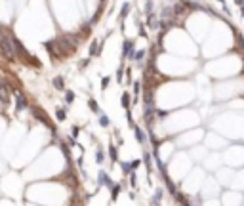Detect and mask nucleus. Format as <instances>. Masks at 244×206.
<instances>
[{
    "label": "nucleus",
    "instance_id": "nucleus-23",
    "mask_svg": "<svg viewBox=\"0 0 244 206\" xmlns=\"http://www.w3.org/2000/svg\"><path fill=\"white\" fill-rule=\"evenodd\" d=\"M103 160H105V153L101 151V149H97V151H95V162L97 164H103Z\"/></svg>",
    "mask_w": 244,
    "mask_h": 206
},
{
    "label": "nucleus",
    "instance_id": "nucleus-30",
    "mask_svg": "<svg viewBox=\"0 0 244 206\" xmlns=\"http://www.w3.org/2000/svg\"><path fill=\"white\" fill-rule=\"evenodd\" d=\"M160 199H162V191H160V189H158V191L154 193V197H153V200H151V202H158V200H160Z\"/></svg>",
    "mask_w": 244,
    "mask_h": 206
},
{
    "label": "nucleus",
    "instance_id": "nucleus-8",
    "mask_svg": "<svg viewBox=\"0 0 244 206\" xmlns=\"http://www.w3.org/2000/svg\"><path fill=\"white\" fill-rule=\"evenodd\" d=\"M101 48H103V42H97V40H93L92 46H90V57H97V55L101 54Z\"/></svg>",
    "mask_w": 244,
    "mask_h": 206
},
{
    "label": "nucleus",
    "instance_id": "nucleus-5",
    "mask_svg": "<svg viewBox=\"0 0 244 206\" xmlns=\"http://www.w3.org/2000/svg\"><path fill=\"white\" fill-rule=\"evenodd\" d=\"M15 113H21L27 107V95L23 92H15Z\"/></svg>",
    "mask_w": 244,
    "mask_h": 206
},
{
    "label": "nucleus",
    "instance_id": "nucleus-1",
    "mask_svg": "<svg viewBox=\"0 0 244 206\" xmlns=\"http://www.w3.org/2000/svg\"><path fill=\"white\" fill-rule=\"evenodd\" d=\"M10 36H11V44H14V50H15V55L19 57V61H23L25 65H31V67H36V69H40L42 67V63H40V59L38 57H34V55L31 54L29 50H27L25 46L21 44V40L17 38L15 34H11L10 33Z\"/></svg>",
    "mask_w": 244,
    "mask_h": 206
},
{
    "label": "nucleus",
    "instance_id": "nucleus-15",
    "mask_svg": "<svg viewBox=\"0 0 244 206\" xmlns=\"http://www.w3.org/2000/svg\"><path fill=\"white\" fill-rule=\"evenodd\" d=\"M162 177H164V183H166V187H168V191L170 193H174V191H176V185H174V181L172 179H170V176H168V172H166V174H162Z\"/></svg>",
    "mask_w": 244,
    "mask_h": 206
},
{
    "label": "nucleus",
    "instance_id": "nucleus-39",
    "mask_svg": "<svg viewBox=\"0 0 244 206\" xmlns=\"http://www.w3.org/2000/svg\"><path fill=\"white\" fill-rule=\"evenodd\" d=\"M240 15L244 17V6H240Z\"/></svg>",
    "mask_w": 244,
    "mask_h": 206
},
{
    "label": "nucleus",
    "instance_id": "nucleus-12",
    "mask_svg": "<svg viewBox=\"0 0 244 206\" xmlns=\"http://www.w3.org/2000/svg\"><path fill=\"white\" fill-rule=\"evenodd\" d=\"M59 147H61V151H63V155H65V159H67V162L71 164V149H69L67 143H65V141H61V139H59Z\"/></svg>",
    "mask_w": 244,
    "mask_h": 206
},
{
    "label": "nucleus",
    "instance_id": "nucleus-9",
    "mask_svg": "<svg viewBox=\"0 0 244 206\" xmlns=\"http://www.w3.org/2000/svg\"><path fill=\"white\" fill-rule=\"evenodd\" d=\"M52 84H54V90L65 92V78H63V76H55V78L52 80Z\"/></svg>",
    "mask_w": 244,
    "mask_h": 206
},
{
    "label": "nucleus",
    "instance_id": "nucleus-33",
    "mask_svg": "<svg viewBox=\"0 0 244 206\" xmlns=\"http://www.w3.org/2000/svg\"><path fill=\"white\" fill-rule=\"evenodd\" d=\"M139 160H132V162H130V168H132V170H137V168H139Z\"/></svg>",
    "mask_w": 244,
    "mask_h": 206
},
{
    "label": "nucleus",
    "instance_id": "nucleus-20",
    "mask_svg": "<svg viewBox=\"0 0 244 206\" xmlns=\"http://www.w3.org/2000/svg\"><path fill=\"white\" fill-rule=\"evenodd\" d=\"M88 107H90L92 109V111L93 113H95V115H99V113H101V109H99V105H97V101H95V99H88Z\"/></svg>",
    "mask_w": 244,
    "mask_h": 206
},
{
    "label": "nucleus",
    "instance_id": "nucleus-38",
    "mask_svg": "<svg viewBox=\"0 0 244 206\" xmlns=\"http://www.w3.org/2000/svg\"><path fill=\"white\" fill-rule=\"evenodd\" d=\"M235 4L237 6H244V0H235Z\"/></svg>",
    "mask_w": 244,
    "mask_h": 206
},
{
    "label": "nucleus",
    "instance_id": "nucleus-36",
    "mask_svg": "<svg viewBox=\"0 0 244 206\" xmlns=\"http://www.w3.org/2000/svg\"><path fill=\"white\" fill-rule=\"evenodd\" d=\"M78 132H80V128H78V126H72V137L78 136Z\"/></svg>",
    "mask_w": 244,
    "mask_h": 206
},
{
    "label": "nucleus",
    "instance_id": "nucleus-40",
    "mask_svg": "<svg viewBox=\"0 0 244 206\" xmlns=\"http://www.w3.org/2000/svg\"><path fill=\"white\" fill-rule=\"evenodd\" d=\"M217 2H219V4H225V0H217Z\"/></svg>",
    "mask_w": 244,
    "mask_h": 206
},
{
    "label": "nucleus",
    "instance_id": "nucleus-11",
    "mask_svg": "<svg viewBox=\"0 0 244 206\" xmlns=\"http://www.w3.org/2000/svg\"><path fill=\"white\" fill-rule=\"evenodd\" d=\"M172 197H174V200H176L177 204H187V202H189V199H187V197L183 195L181 191H177V189H176V191L172 193Z\"/></svg>",
    "mask_w": 244,
    "mask_h": 206
},
{
    "label": "nucleus",
    "instance_id": "nucleus-28",
    "mask_svg": "<svg viewBox=\"0 0 244 206\" xmlns=\"http://www.w3.org/2000/svg\"><path fill=\"white\" fill-rule=\"evenodd\" d=\"M130 183H132V187H136V185H137V177H136V172H130Z\"/></svg>",
    "mask_w": 244,
    "mask_h": 206
},
{
    "label": "nucleus",
    "instance_id": "nucleus-25",
    "mask_svg": "<svg viewBox=\"0 0 244 206\" xmlns=\"http://www.w3.org/2000/svg\"><path fill=\"white\" fill-rule=\"evenodd\" d=\"M92 63V57H86V59H82V61L78 63V69L80 71H84V69H88V65Z\"/></svg>",
    "mask_w": 244,
    "mask_h": 206
},
{
    "label": "nucleus",
    "instance_id": "nucleus-13",
    "mask_svg": "<svg viewBox=\"0 0 244 206\" xmlns=\"http://www.w3.org/2000/svg\"><path fill=\"white\" fill-rule=\"evenodd\" d=\"M109 189H111V200H116V197H118L120 195V185L118 183H111V187H109Z\"/></svg>",
    "mask_w": 244,
    "mask_h": 206
},
{
    "label": "nucleus",
    "instance_id": "nucleus-34",
    "mask_svg": "<svg viewBox=\"0 0 244 206\" xmlns=\"http://www.w3.org/2000/svg\"><path fill=\"white\" fill-rule=\"evenodd\" d=\"M145 164L149 166V172H151L153 170V168H151V155H147V153H145Z\"/></svg>",
    "mask_w": 244,
    "mask_h": 206
},
{
    "label": "nucleus",
    "instance_id": "nucleus-35",
    "mask_svg": "<svg viewBox=\"0 0 244 206\" xmlns=\"http://www.w3.org/2000/svg\"><path fill=\"white\" fill-rule=\"evenodd\" d=\"M221 8H223V11H225L227 15H231V10H229V6H227V4H221Z\"/></svg>",
    "mask_w": 244,
    "mask_h": 206
},
{
    "label": "nucleus",
    "instance_id": "nucleus-4",
    "mask_svg": "<svg viewBox=\"0 0 244 206\" xmlns=\"http://www.w3.org/2000/svg\"><path fill=\"white\" fill-rule=\"evenodd\" d=\"M133 54H136V44H133V40L124 38V44H122V59L133 61Z\"/></svg>",
    "mask_w": 244,
    "mask_h": 206
},
{
    "label": "nucleus",
    "instance_id": "nucleus-19",
    "mask_svg": "<svg viewBox=\"0 0 244 206\" xmlns=\"http://www.w3.org/2000/svg\"><path fill=\"white\" fill-rule=\"evenodd\" d=\"M97 116H99V126H103V128H107V126H109V124H111V120H109V116H107V115H105V113H103V111H101V113H99V115H97Z\"/></svg>",
    "mask_w": 244,
    "mask_h": 206
},
{
    "label": "nucleus",
    "instance_id": "nucleus-32",
    "mask_svg": "<svg viewBox=\"0 0 244 206\" xmlns=\"http://www.w3.org/2000/svg\"><path fill=\"white\" fill-rule=\"evenodd\" d=\"M126 82H128V84L132 82V69H130V67L126 69Z\"/></svg>",
    "mask_w": 244,
    "mask_h": 206
},
{
    "label": "nucleus",
    "instance_id": "nucleus-22",
    "mask_svg": "<svg viewBox=\"0 0 244 206\" xmlns=\"http://www.w3.org/2000/svg\"><path fill=\"white\" fill-rule=\"evenodd\" d=\"M124 63H122V65L118 67V71H116V82H124V80H122V78H124Z\"/></svg>",
    "mask_w": 244,
    "mask_h": 206
},
{
    "label": "nucleus",
    "instance_id": "nucleus-31",
    "mask_svg": "<svg viewBox=\"0 0 244 206\" xmlns=\"http://www.w3.org/2000/svg\"><path fill=\"white\" fill-rule=\"evenodd\" d=\"M137 29H139V36H143V38L147 36V34H145V29H143V23H141V21H137Z\"/></svg>",
    "mask_w": 244,
    "mask_h": 206
},
{
    "label": "nucleus",
    "instance_id": "nucleus-3",
    "mask_svg": "<svg viewBox=\"0 0 244 206\" xmlns=\"http://www.w3.org/2000/svg\"><path fill=\"white\" fill-rule=\"evenodd\" d=\"M31 113H32V116H34L36 120H40V122H42L50 132H54V136H57V130H55V126L52 124L50 116L44 113V109H42V107H38V105H32V107H31Z\"/></svg>",
    "mask_w": 244,
    "mask_h": 206
},
{
    "label": "nucleus",
    "instance_id": "nucleus-37",
    "mask_svg": "<svg viewBox=\"0 0 244 206\" xmlns=\"http://www.w3.org/2000/svg\"><path fill=\"white\" fill-rule=\"evenodd\" d=\"M69 145H71V147H75V145H76V141H75V137H69Z\"/></svg>",
    "mask_w": 244,
    "mask_h": 206
},
{
    "label": "nucleus",
    "instance_id": "nucleus-18",
    "mask_svg": "<svg viewBox=\"0 0 244 206\" xmlns=\"http://www.w3.org/2000/svg\"><path fill=\"white\" fill-rule=\"evenodd\" d=\"M55 118H57L59 122H63V120L67 118V111H65V107H57V109H55Z\"/></svg>",
    "mask_w": 244,
    "mask_h": 206
},
{
    "label": "nucleus",
    "instance_id": "nucleus-21",
    "mask_svg": "<svg viewBox=\"0 0 244 206\" xmlns=\"http://www.w3.org/2000/svg\"><path fill=\"white\" fill-rule=\"evenodd\" d=\"M75 98H76V95H75V92H72V90H65V101H67L69 105L75 101Z\"/></svg>",
    "mask_w": 244,
    "mask_h": 206
},
{
    "label": "nucleus",
    "instance_id": "nucleus-17",
    "mask_svg": "<svg viewBox=\"0 0 244 206\" xmlns=\"http://www.w3.org/2000/svg\"><path fill=\"white\" fill-rule=\"evenodd\" d=\"M120 105L124 109H130V92H122L120 95Z\"/></svg>",
    "mask_w": 244,
    "mask_h": 206
},
{
    "label": "nucleus",
    "instance_id": "nucleus-24",
    "mask_svg": "<svg viewBox=\"0 0 244 206\" xmlns=\"http://www.w3.org/2000/svg\"><path fill=\"white\" fill-rule=\"evenodd\" d=\"M120 168H122V174H124V176H130V172H133L132 168H130V162H120Z\"/></svg>",
    "mask_w": 244,
    "mask_h": 206
},
{
    "label": "nucleus",
    "instance_id": "nucleus-29",
    "mask_svg": "<svg viewBox=\"0 0 244 206\" xmlns=\"http://www.w3.org/2000/svg\"><path fill=\"white\" fill-rule=\"evenodd\" d=\"M166 115H168V111H156V109H154V116H156V118H164Z\"/></svg>",
    "mask_w": 244,
    "mask_h": 206
},
{
    "label": "nucleus",
    "instance_id": "nucleus-14",
    "mask_svg": "<svg viewBox=\"0 0 244 206\" xmlns=\"http://www.w3.org/2000/svg\"><path fill=\"white\" fill-rule=\"evenodd\" d=\"M145 55H147V52H145V50H136V54H133V61H137L139 65H143Z\"/></svg>",
    "mask_w": 244,
    "mask_h": 206
},
{
    "label": "nucleus",
    "instance_id": "nucleus-10",
    "mask_svg": "<svg viewBox=\"0 0 244 206\" xmlns=\"http://www.w3.org/2000/svg\"><path fill=\"white\" fill-rule=\"evenodd\" d=\"M133 132H136V139L139 141V143H145V139H147V136H145V132L141 130V126H137V124H133Z\"/></svg>",
    "mask_w": 244,
    "mask_h": 206
},
{
    "label": "nucleus",
    "instance_id": "nucleus-26",
    "mask_svg": "<svg viewBox=\"0 0 244 206\" xmlns=\"http://www.w3.org/2000/svg\"><path fill=\"white\" fill-rule=\"evenodd\" d=\"M109 82H111V76H103V80H101V90H105V88L109 86Z\"/></svg>",
    "mask_w": 244,
    "mask_h": 206
},
{
    "label": "nucleus",
    "instance_id": "nucleus-6",
    "mask_svg": "<svg viewBox=\"0 0 244 206\" xmlns=\"http://www.w3.org/2000/svg\"><path fill=\"white\" fill-rule=\"evenodd\" d=\"M130 10H132V4H130V2H124V4H122V8H120V14H118V21H120V23H124V19L128 17Z\"/></svg>",
    "mask_w": 244,
    "mask_h": 206
},
{
    "label": "nucleus",
    "instance_id": "nucleus-2",
    "mask_svg": "<svg viewBox=\"0 0 244 206\" xmlns=\"http://www.w3.org/2000/svg\"><path fill=\"white\" fill-rule=\"evenodd\" d=\"M0 55L8 61H15V50H14V44H11V36L10 33L6 34V31L0 34Z\"/></svg>",
    "mask_w": 244,
    "mask_h": 206
},
{
    "label": "nucleus",
    "instance_id": "nucleus-27",
    "mask_svg": "<svg viewBox=\"0 0 244 206\" xmlns=\"http://www.w3.org/2000/svg\"><path fill=\"white\" fill-rule=\"evenodd\" d=\"M145 14H153V2H151V0L145 2Z\"/></svg>",
    "mask_w": 244,
    "mask_h": 206
},
{
    "label": "nucleus",
    "instance_id": "nucleus-16",
    "mask_svg": "<svg viewBox=\"0 0 244 206\" xmlns=\"http://www.w3.org/2000/svg\"><path fill=\"white\" fill-rule=\"evenodd\" d=\"M109 159L113 160V162H118V151H116V147L115 145H109Z\"/></svg>",
    "mask_w": 244,
    "mask_h": 206
},
{
    "label": "nucleus",
    "instance_id": "nucleus-7",
    "mask_svg": "<svg viewBox=\"0 0 244 206\" xmlns=\"http://www.w3.org/2000/svg\"><path fill=\"white\" fill-rule=\"evenodd\" d=\"M97 183H99V187H103V185H107V187H111V177L107 176V172H99L97 174Z\"/></svg>",
    "mask_w": 244,
    "mask_h": 206
}]
</instances>
